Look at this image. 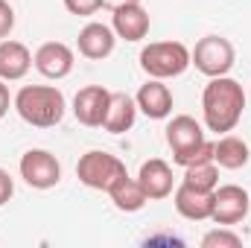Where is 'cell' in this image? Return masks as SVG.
<instances>
[{
	"label": "cell",
	"instance_id": "cell-12",
	"mask_svg": "<svg viewBox=\"0 0 251 248\" xmlns=\"http://www.w3.org/2000/svg\"><path fill=\"white\" fill-rule=\"evenodd\" d=\"M111 29L123 41H143L149 35V12L140 3H120L114 6Z\"/></svg>",
	"mask_w": 251,
	"mask_h": 248
},
{
	"label": "cell",
	"instance_id": "cell-18",
	"mask_svg": "<svg viewBox=\"0 0 251 248\" xmlns=\"http://www.w3.org/2000/svg\"><path fill=\"white\" fill-rule=\"evenodd\" d=\"M251 158L249 143L237 134H222L216 143H213V164L222 167V170H243Z\"/></svg>",
	"mask_w": 251,
	"mask_h": 248
},
{
	"label": "cell",
	"instance_id": "cell-8",
	"mask_svg": "<svg viewBox=\"0 0 251 248\" xmlns=\"http://www.w3.org/2000/svg\"><path fill=\"white\" fill-rule=\"evenodd\" d=\"M251 198L243 187L225 184L213 190V210H210V222L216 225H237L249 216Z\"/></svg>",
	"mask_w": 251,
	"mask_h": 248
},
{
	"label": "cell",
	"instance_id": "cell-21",
	"mask_svg": "<svg viewBox=\"0 0 251 248\" xmlns=\"http://www.w3.org/2000/svg\"><path fill=\"white\" fill-rule=\"evenodd\" d=\"M240 246H243V240L237 234L225 231V228H216V231L201 237V248H240Z\"/></svg>",
	"mask_w": 251,
	"mask_h": 248
},
{
	"label": "cell",
	"instance_id": "cell-19",
	"mask_svg": "<svg viewBox=\"0 0 251 248\" xmlns=\"http://www.w3.org/2000/svg\"><path fill=\"white\" fill-rule=\"evenodd\" d=\"M108 196H111L114 207L123 210V213H137V210H143V204L149 201L146 193H143V187H140V181H137V178H128V175H123L117 184L111 187Z\"/></svg>",
	"mask_w": 251,
	"mask_h": 248
},
{
	"label": "cell",
	"instance_id": "cell-5",
	"mask_svg": "<svg viewBox=\"0 0 251 248\" xmlns=\"http://www.w3.org/2000/svg\"><path fill=\"white\" fill-rule=\"evenodd\" d=\"M123 175H128V173H126V164L117 158V155L102 152V149L85 152V155L79 158V164H76V178H79L85 187L102 190V193H108Z\"/></svg>",
	"mask_w": 251,
	"mask_h": 248
},
{
	"label": "cell",
	"instance_id": "cell-13",
	"mask_svg": "<svg viewBox=\"0 0 251 248\" xmlns=\"http://www.w3.org/2000/svg\"><path fill=\"white\" fill-rule=\"evenodd\" d=\"M137 181L143 187L146 198L158 201V198H167L173 196V187H176V175H173V167L161 158H149L140 164V173H137Z\"/></svg>",
	"mask_w": 251,
	"mask_h": 248
},
{
	"label": "cell",
	"instance_id": "cell-16",
	"mask_svg": "<svg viewBox=\"0 0 251 248\" xmlns=\"http://www.w3.org/2000/svg\"><path fill=\"white\" fill-rule=\"evenodd\" d=\"M32 67V53L21 41H0V79L3 82H18L29 73Z\"/></svg>",
	"mask_w": 251,
	"mask_h": 248
},
{
	"label": "cell",
	"instance_id": "cell-22",
	"mask_svg": "<svg viewBox=\"0 0 251 248\" xmlns=\"http://www.w3.org/2000/svg\"><path fill=\"white\" fill-rule=\"evenodd\" d=\"M105 6V0H64V9L70 12V15H94V12H100Z\"/></svg>",
	"mask_w": 251,
	"mask_h": 248
},
{
	"label": "cell",
	"instance_id": "cell-24",
	"mask_svg": "<svg viewBox=\"0 0 251 248\" xmlns=\"http://www.w3.org/2000/svg\"><path fill=\"white\" fill-rule=\"evenodd\" d=\"M12 196H15V181H12V175L0 167V207H3Z\"/></svg>",
	"mask_w": 251,
	"mask_h": 248
},
{
	"label": "cell",
	"instance_id": "cell-4",
	"mask_svg": "<svg viewBox=\"0 0 251 248\" xmlns=\"http://www.w3.org/2000/svg\"><path fill=\"white\" fill-rule=\"evenodd\" d=\"M140 67L149 79H176L190 67V50L181 41H155L140 50Z\"/></svg>",
	"mask_w": 251,
	"mask_h": 248
},
{
	"label": "cell",
	"instance_id": "cell-6",
	"mask_svg": "<svg viewBox=\"0 0 251 248\" xmlns=\"http://www.w3.org/2000/svg\"><path fill=\"white\" fill-rule=\"evenodd\" d=\"M234 62H237V53H234V44L225 35H204L190 50V64H196V70L204 73L207 79L228 76Z\"/></svg>",
	"mask_w": 251,
	"mask_h": 248
},
{
	"label": "cell",
	"instance_id": "cell-9",
	"mask_svg": "<svg viewBox=\"0 0 251 248\" xmlns=\"http://www.w3.org/2000/svg\"><path fill=\"white\" fill-rule=\"evenodd\" d=\"M108 105H111V91L102 85H88L73 97V117L88 128H100L105 123Z\"/></svg>",
	"mask_w": 251,
	"mask_h": 248
},
{
	"label": "cell",
	"instance_id": "cell-26",
	"mask_svg": "<svg viewBox=\"0 0 251 248\" xmlns=\"http://www.w3.org/2000/svg\"><path fill=\"white\" fill-rule=\"evenodd\" d=\"M105 3H111V6H120V3H140V0H105Z\"/></svg>",
	"mask_w": 251,
	"mask_h": 248
},
{
	"label": "cell",
	"instance_id": "cell-15",
	"mask_svg": "<svg viewBox=\"0 0 251 248\" xmlns=\"http://www.w3.org/2000/svg\"><path fill=\"white\" fill-rule=\"evenodd\" d=\"M176 210L190 219V222H204L210 219V210H213V190H199V187H190V184H181L176 187Z\"/></svg>",
	"mask_w": 251,
	"mask_h": 248
},
{
	"label": "cell",
	"instance_id": "cell-14",
	"mask_svg": "<svg viewBox=\"0 0 251 248\" xmlns=\"http://www.w3.org/2000/svg\"><path fill=\"white\" fill-rule=\"evenodd\" d=\"M134 102L137 111H143L149 120H167L173 114V91L164 85V79H149L146 85H140Z\"/></svg>",
	"mask_w": 251,
	"mask_h": 248
},
{
	"label": "cell",
	"instance_id": "cell-23",
	"mask_svg": "<svg viewBox=\"0 0 251 248\" xmlns=\"http://www.w3.org/2000/svg\"><path fill=\"white\" fill-rule=\"evenodd\" d=\"M12 29H15V9L6 0H0V38H6Z\"/></svg>",
	"mask_w": 251,
	"mask_h": 248
},
{
	"label": "cell",
	"instance_id": "cell-11",
	"mask_svg": "<svg viewBox=\"0 0 251 248\" xmlns=\"http://www.w3.org/2000/svg\"><path fill=\"white\" fill-rule=\"evenodd\" d=\"M76 44H79V53H82L85 59L102 62V59H108V56L114 53V47H117V32H114L108 24L91 21V24L82 26Z\"/></svg>",
	"mask_w": 251,
	"mask_h": 248
},
{
	"label": "cell",
	"instance_id": "cell-20",
	"mask_svg": "<svg viewBox=\"0 0 251 248\" xmlns=\"http://www.w3.org/2000/svg\"><path fill=\"white\" fill-rule=\"evenodd\" d=\"M184 184L199 187V190H216L219 187V167L213 161H204V164H193L184 167Z\"/></svg>",
	"mask_w": 251,
	"mask_h": 248
},
{
	"label": "cell",
	"instance_id": "cell-10",
	"mask_svg": "<svg viewBox=\"0 0 251 248\" xmlns=\"http://www.w3.org/2000/svg\"><path fill=\"white\" fill-rule=\"evenodd\" d=\"M73 62H76V56H73V50H70L64 41H47V44H41V47L35 50V56H32L35 70H38L41 76H47V79H56V82L64 79V76H70Z\"/></svg>",
	"mask_w": 251,
	"mask_h": 248
},
{
	"label": "cell",
	"instance_id": "cell-25",
	"mask_svg": "<svg viewBox=\"0 0 251 248\" xmlns=\"http://www.w3.org/2000/svg\"><path fill=\"white\" fill-rule=\"evenodd\" d=\"M9 105H12V97H9V85L0 79V120L6 117V111H9Z\"/></svg>",
	"mask_w": 251,
	"mask_h": 248
},
{
	"label": "cell",
	"instance_id": "cell-1",
	"mask_svg": "<svg viewBox=\"0 0 251 248\" xmlns=\"http://www.w3.org/2000/svg\"><path fill=\"white\" fill-rule=\"evenodd\" d=\"M243 111H246V91H243V85L237 79H231V76H213L204 85L201 117H204L207 131H216V134L234 131L237 123L243 120Z\"/></svg>",
	"mask_w": 251,
	"mask_h": 248
},
{
	"label": "cell",
	"instance_id": "cell-2",
	"mask_svg": "<svg viewBox=\"0 0 251 248\" xmlns=\"http://www.w3.org/2000/svg\"><path fill=\"white\" fill-rule=\"evenodd\" d=\"M18 117L35 128H53L64 120L67 102L56 85H24L12 99Z\"/></svg>",
	"mask_w": 251,
	"mask_h": 248
},
{
	"label": "cell",
	"instance_id": "cell-7",
	"mask_svg": "<svg viewBox=\"0 0 251 248\" xmlns=\"http://www.w3.org/2000/svg\"><path fill=\"white\" fill-rule=\"evenodd\" d=\"M18 170H21V178L32 190H50V187H56L62 181V164L47 149H29V152H24Z\"/></svg>",
	"mask_w": 251,
	"mask_h": 248
},
{
	"label": "cell",
	"instance_id": "cell-3",
	"mask_svg": "<svg viewBox=\"0 0 251 248\" xmlns=\"http://www.w3.org/2000/svg\"><path fill=\"white\" fill-rule=\"evenodd\" d=\"M167 143H170L173 161L178 167L213 161V140L204 137L201 123H196L190 114H178L167 123Z\"/></svg>",
	"mask_w": 251,
	"mask_h": 248
},
{
	"label": "cell",
	"instance_id": "cell-17",
	"mask_svg": "<svg viewBox=\"0 0 251 248\" xmlns=\"http://www.w3.org/2000/svg\"><path fill=\"white\" fill-rule=\"evenodd\" d=\"M137 120V102L134 97H128L126 91H111V105H108V114H105V123L102 128L111 131V134H123L128 131Z\"/></svg>",
	"mask_w": 251,
	"mask_h": 248
}]
</instances>
